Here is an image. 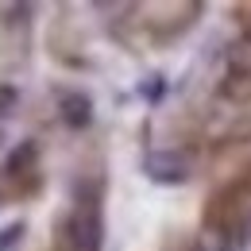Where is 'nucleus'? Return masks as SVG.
I'll use <instances>...</instances> for the list:
<instances>
[{
    "label": "nucleus",
    "mask_w": 251,
    "mask_h": 251,
    "mask_svg": "<svg viewBox=\"0 0 251 251\" xmlns=\"http://www.w3.org/2000/svg\"><path fill=\"white\" fill-rule=\"evenodd\" d=\"M58 116H62V124L70 131H85L93 124V100H89V93H81V89L62 93L58 97Z\"/></svg>",
    "instance_id": "nucleus-3"
},
{
    "label": "nucleus",
    "mask_w": 251,
    "mask_h": 251,
    "mask_svg": "<svg viewBox=\"0 0 251 251\" xmlns=\"http://www.w3.org/2000/svg\"><path fill=\"white\" fill-rule=\"evenodd\" d=\"M24 236H27V220H8L4 228H0V251H12L24 244Z\"/></svg>",
    "instance_id": "nucleus-6"
},
{
    "label": "nucleus",
    "mask_w": 251,
    "mask_h": 251,
    "mask_svg": "<svg viewBox=\"0 0 251 251\" xmlns=\"http://www.w3.org/2000/svg\"><path fill=\"white\" fill-rule=\"evenodd\" d=\"M143 174L158 186H182V182H189L193 166H189V158L182 151L166 147V151H147L143 155Z\"/></svg>",
    "instance_id": "nucleus-2"
},
{
    "label": "nucleus",
    "mask_w": 251,
    "mask_h": 251,
    "mask_svg": "<svg viewBox=\"0 0 251 251\" xmlns=\"http://www.w3.org/2000/svg\"><path fill=\"white\" fill-rule=\"evenodd\" d=\"M248 47H251V35H248Z\"/></svg>",
    "instance_id": "nucleus-9"
},
{
    "label": "nucleus",
    "mask_w": 251,
    "mask_h": 251,
    "mask_svg": "<svg viewBox=\"0 0 251 251\" xmlns=\"http://www.w3.org/2000/svg\"><path fill=\"white\" fill-rule=\"evenodd\" d=\"M16 100H20V89H12V85H4V89H0V112H8V108H12Z\"/></svg>",
    "instance_id": "nucleus-8"
},
{
    "label": "nucleus",
    "mask_w": 251,
    "mask_h": 251,
    "mask_svg": "<svg viewBox=\"0 0 251 251\" xmlns=\"http://www.w3.org/2000/svg\"><path fill=\"white\" fill-rule=\"evenodd\" d=\"M220 97H224V100H248V97H251V70L244 62H236L228 74H224Z\"/></svg>",
    "instance_id": "nucleus-5"
},
{
    "label": "nucleus",
    "mask_w": 251,
    "mask_h": 251,
    "mask_svg": "<svg viewBox=\"0 0 251 251\" xmlns=\"http://www.w3.org/2000/svg\"><path fill=\"white\" fill-rule=\"evenodd\" d=\"M139 97H147L151 104H158V100L166 97V77H162V74H147V77L139 81Z\"/></svg>",
    "instance_id": "nucleus-7"
},
{
    "label": "nucleus",
    "mask_w": 251,
    "mask_h": 251,
    "mask_svg": "<svg viewBox=\"0 0 251 251\" xmlns=\"http://www.w3.org/2000/svg\"><path fill=\"white\" fill-rule=\"evenodd\" d=\"M104 217H100V182L77 186V205L58 220V251H100Z\"/></svg>",
    "instance_id": "nucleus-1"
},
{
    "label": "nucleus",
    "mask_w": 251,
    "mask_h": 251,
    "mask_svg": "<svg viewBox=\"0 0 251 251\" xmlns=\"http://www.w3.org/2000/svg\"><path fill=\"white\" fill-rule=\"evenodd\" d=\"M4 174H8L12 182L39 174V143H35V139H24V143H20L12 155L4 158Z\"/></svg>",
    "instance_id": "nucleus-4"
}]
</instances>
